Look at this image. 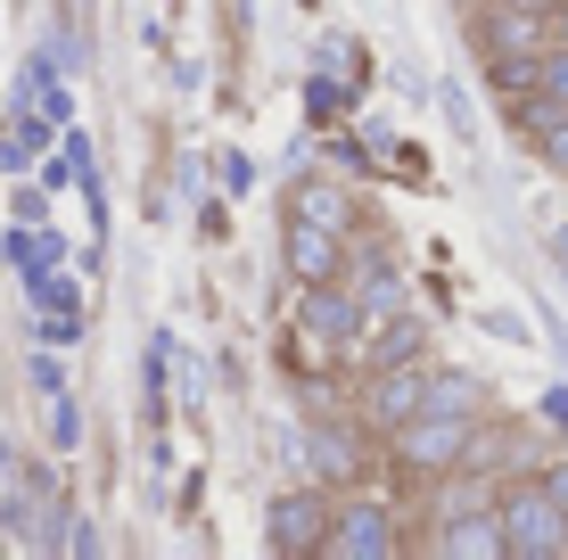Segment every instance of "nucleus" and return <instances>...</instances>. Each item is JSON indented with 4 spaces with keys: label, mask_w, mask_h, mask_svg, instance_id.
I'll list each match as a JSON object with an SVG mask.
<instances>
[{
    "label": "nucleus",
    "mask_w": 568,
    "mask_h": 560,
    "mask_svg": "<svg viewBox=\"0 0 568 560\" xmlns=\"http://www.w3.org/2000/svg\"><path fill=\"white\" fill-rule=\"evenodd\" d=\"M404 536H396V511L371 503V495H355V503L329 511V536H322V560H387Z\"/></svg>",
    "instance_id": "4"
},
{
    "label": "nucleus",
    "mask_w": 568,
    "mask_h": 560,
    "mask_svg": "<svg viewBox=\"0 0 568 560\" xmlns=\"http://www.w3.org/2000/svg\"><path fill=\"white\" fill-rule=\"evenodd\" d=\"M536 91H544V100H560V108H568V50H560V42L536 58Z\"/></svg>",
    "instance_id": "16"
},
{
    "label": "nucleus",
    "mask_w": 568,
    "mask_h": 560,
    "mask_svg": "<svg viewBox=\"0 0 568 560\" xmlns=\"http://www.w3.org/2000/svg\"><path fill=\"white\" fill-rule=\"evenodd\" d=\"M552 42L568 50V0H560V9H552Z\"/></svg>",
    "instance_id": "24"
},
{
    "label": "nucleus",
    "mask_w": 568,
    "mask_h": 560,
    "mask_svg": "<svg viewBox=\"0 0 568 560\" xmlns=\"http://www.w3.org/2000/svg\"><path fill=\"white\" fill-rule=\"evenodd\" d=\"M288 215H305V223H329V231H355L346 182H329V173H305V182H297V198H288Z\"/></svg>",
    "instance_id": "13"
},
{
    "label": "nucleus",
    "mask_w": 568,
    "mask_h": 560,
    "mask_svg": "<svg viewBox=\"0 0 568 560\" xmlns=\"http://www.w3.org/2000/svg\"><path fill=\"white\" fill-rule=\"evenodd\" d=\"M519 132L536 141V157L568 182V108H560V100H544V91H527V100H519Z\"/></svg>",
    "instance_id": "11"
},
{
    "label": "nucleus",
    "mask_w": 568,
    "mask_h": 560,
    "mask_svg": "<svg viewBox=\"0 0 568 560\" xmlns=\"http://www.w3.org/2000/svg\"><path fill=\"white\" fill-rule=\"evenodd\" d=\"M486 379L478 371H428V413H486Z\"/></svg>",
    "instance_id": "14"
},
{
    "label": "nucleus",
    "mask_w": 568,
    "mask_h": 560,
    "mask_svg": "<svg viewBox=\"0 0 568 560\" xmlns=\"http://www.w3.org/2000/svg\"><path fill=\"white\" fill-rule=\"evenodd\" d=\"M214 173H223V190H231V198H240V190L256 182V165H247L240 149H223V157H214Z\"/></svg>",
    "instance_id": "18"
},
{
    "label": "nucleus",
    "mask_w": 568,
    "mask_h": 560,
    "mask_svg": "<svg viewBox=\"0 0 568 560\" xmlns=\"http://www.w3.org/2000/svg\"><path fill=\"white\" fill-rule=\"evenodd\" d=\"M281 256H288V281H346V231H329V223H305V215H288L281 223Z\"/></svg>",
    "instance_id": "5"
},
{
    "label": "nucleus",
    "mask_w": 568,
    "mask_h": 560,
    "mask_svg": "<svg viewBox=\"0 0 568 560\" xmlns=\"http://www.w3.org/2000/svg\"><path fill=\"white\" fill-rule=\"evenodd\" d=\"M33 388H42V396H67V379H58V363H50V355H33Z\"/></svg>",
    "instance_id": "20"
},
{
    "label": "nucleus",
    "mask_w": 568,
    "mask_h": 560,
    "mask_svg": "<svg viewBox=\"0 0 568 560\" xmlns=\"http://www.w3.org/2000/svg\"><path fill=\"white\" fill-rule=\"evenodd\" d=\"M329 511H338V503H322V487L305 478L297 495H281V503H272V519H264V544H272V552H322Z\"/></svg>",
    "instance_id": "7"
},
{
    "label": "nucleus",
    "mask_w": 568,
    "mask_h": 560,
    "mask_svg": "<svg viewBox=\"0 0 568 560\" xmlns=\"http://www.w3.org/2000/svg\"><path fill=\"white\" fill-rule=\"evenodd\" d=\"M305 108H313V115H322V124H329V115L346 108V91L329 83V74H313V83H305Z\"/></svg>",
    "instance_id": "17"
},
{
    "label": "nucleus",
    "mask_w": 568,
    "mask_h": 560,
    "mask_svg": "<svg viewBox=\"0 0 568 560\" xmlns=\"http://www.w3.org/2000/svg\"><path fill=\"white\" fill-rule=\"evenodd\" d=\"M297 330L322 338V346H363L371 338V314L346 281H297Z\"/></svg>",
    "instance_id": "3"
},
{
    "label": "nucleus",
    "mask_w": 568,
    "mask_h": 560,
    "mask_svg": "<svg viewBox=\"0 0 568 560\" xmlns=\"http://www.w3.org/2000/svg\"><path fill=\"white\" fill-rule=\"evenodd\" d=\"M305 478H313V487H355V478H363L355 429H338V420H322V429H305Z\"/></svg>",
    "instance_id": "10"
},
{
    "label": "nucleus",
    "mask_w": 568,
    "mask_h": 560,
    "mask_svg": "<svg viewBox=\"0 0 568 560\" xmlns=\"http://www.w3.org/2000/svg\"><path fill=\"white\" fill-rule=\"evenodd\" d=\"M437 552H445V560H511V528H503V503H478V511H445V528H437Z\"/></svg>",
    "instance_id": "8"
},
{
    "label": "nucleus",
    "mask_w": 568,
    "mask_h": 560,
    "mask_svg": "<svg viewBox=\"0 0 568 560\" xmlns=\"http://www.w3.org/2000/svg\"><path fill=\"white\" fill-rule=\"evenodd\" d=\"M544 256L560 264V281H568V231H552V240H544Z\"/></svg>",
    "instance_id": "23"
},
{
    "label": "nucleus",
    "mask_w": 568,
    "mask_h": 560,
    "mask_svg": "<svg viewBox=\"0 0 568 560\" xmlns=\"http://www.w3.org/2000/svg\"><path fill=\"white\" fill-rule=\"evenodd\" d=\"M544 487H552L560 503H568V454H560V461H544Z\"/></svg>",
    "instance_id": "21"
},
{
    "label": "nucleus",
    "mask_w": 568,
    "mask_h": 560,
    "mask_svg": "<svg viewBox=\"0 0 568 560\" xmlns=\"http://www.w3.org/2000/svg\"><path fill=\"white\" fill-rule=\"evenodd\" d=\"M9 256H17V264H26V281H33V273H50V264H58V256H67V247H58V240H50V231H17V240H9Z\"/></svg>",
    "instance_id": "15"
},
{
    "label": "nucleus",
    "mask_w": 568,
    "mask_h": 560,
    "mask_svg": "<svg viewBox=\"0 0 568 560\" xmlns=\"http://www.w3.org/2000/svg\"><path fill=\"white\" fill-rule=\"evenodd\" d=\"M363 363H371V371H396V363H428V322H413V314H387V322H371Z\"/></svg>",
    "instance_id": "12"
},
{
    "label": "nucleus",
    "mask_w": 568,
    "mask_h": 560,
    "mask_svg": "<svg viewBox=\"0 0 568 560\" xmlns=\"http://www.w3.org/2000/svg\"><path fill=\"white\" fill-rule=\"evenodd\" d=\"M346 288H355V297H363V314H371V322L404 314V264L387 256V247H363V256L346 264Z\"/></svg>",
    "instance_id": "9"
},
{
    "label": "nucleus",
    "mask_w": 568,
    "mask_h": 560,
    "mask_svg": "<svg viewBox=\"0 0 568 560\" xmlns=\"http://www.w3.org/2000/svg\"><path fill=\"white\" fill-rule=\"evenodd\" d=\"M503 528H511V560H568V503L544 478L503 487Z\"/></svg>",
    "instance_id": "1"
},
{
    "label": "nucleus",
    "mask_w": 568,
    "mask_h": 560,
    "mask_svg": "<svg viewBox=\"0 0 568 560\" xmlns=\"http://www.w3.org/2000/svg\"><path fill=\"white\" fill-rule=\"evenodd\" d=\"M478 413H420V420H404L396 429V461L413 478H454L469 454H478Z\"/></svg>",
    "instance_id": "2"
},
{
    "label": "nucleus",
    "mask_w": 568,
    "mask_h": 560,
    "mask_svg": "<svg viewBox=\"0 0 568 560\" xmlns=\"http://www.w3.org/2000/svg\"><path fill=\"white\" fill-rule=\"evenodd\" d=\"M544 420H552V429H568V388H552V396H544Z\"/></svg>",
    "instance_id": "22"
},
{
    "label": "nucleus",
    "mask_w": 568,
    "mask_h": 560,
    "mask_svg": "<svg viewBox=\"0 0 568 560\" xmlns=\"http://www.w3.org/2000/svg\"><path fill=\"white\" fill-rule=\"evenodd\" d=\"M428 413V363H396V371H371V396H363V420L396 437L404 420Z\"/></svg>",
    "instance_id": "6"
},
{
    "label": "nucleus",
    "mask_w": 568,
    "mask_h": 560,
    "mask_svg": "<svg viewBox=\"0 0 568 560\" xmlns=\"http://www.w3.org/2000/svg\"><path fill=\"white\" fill-rule=\"evenodd\" d=\"M67 552H74V560H100V528H91V519H83V511H74V519H67Z\"/></svg>",
    "instance_id": "19"
}]
</instances>
